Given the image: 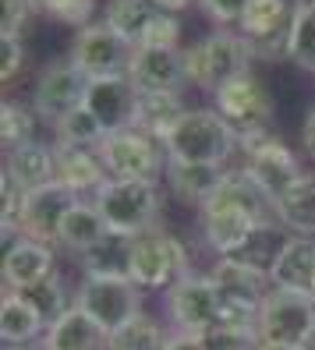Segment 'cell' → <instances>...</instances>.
<instances>
[{
	"label": "cell",
	"instance_id": "cell-1",
	"mask_svg": "<svg viewBox=\"0 0 315 350\" xmlns=\"http://www.w3.org/2000/svg\"><path fill=\"white\" fill-rule=\"evenodd\" d=\"M273 219V202L241 167L227 170L216 195L199 205V230L216 258L238 255L259 223Z\"/></svg>",
	"mask_w": 315,
	"mask_h": 350
},
{
	"label": "cell",
	"instance_id": "cell-2",
	"mask_svg": "<svg viewBox=\"0 0 315 350\" xmlns=\"http://www.w3.org/2000/svg\"><path fill=\"white\" fill-rule=\"evenodd\" d=\"M163 149L177 163H209L227 167L234 152H241V135L220 117L216 107H188L177 128L166 135Z\"/></svg>",
	"mask_w": 315,
	"mask_h": 350
},
{
	"label": "cell",
	"instance_id": "cell-3",
	"mask_svg": "<svg viewBox=\"0 0 315 350\" xmlns=\"http://www.w3.org/2000/svg\"><path fill=\"white\" fill-rule=\"evenodd\" d=\"M96 209L110 223L117 234H145L156 230L160 213H163V188L160 180H142V177H110L103 188L92 195Z\"/></svg>",
	"mask_w": 315,
	"mask_h": 350
},
{
	"label": "cell",
	"instance_id": "cell-4",
	"mask_svg": "<svg viewBox=\"0 0 315 350\" xmlns=\"http://www.w3.org/2000/svg\"><path fill=\"white\" fill-rule=\"evenodd\" d=\"M251 50L244 43L241 32H230V29H216L202 36L199 43H192L184 50V68H188V85L205 89V92H216L220 85H227L230 78H238L244 71H251Z\"/></svg>",
	"mask_w": 315,
	"mask_h": 350
},
{
	"label": "cell",
	"instance_id": "cell-5",
	"mask_svg": "<svg viewBox=\"0 0 315 350\" xmlns=\"http://www.w3.org/2000/svg\"><path fill=\"white\" fill-rule=\"evenodd\" d=\"M241 152H244L241 170L266 191L269 202H277L280 195H287L294 184L305 177L298 152H294L284 138L269 135V131L241 138Z\"/></svg>",
	"mask_w": 315,
	"mask_h": 350
},
{
	"label": "cell",
	"instance_id": "cell-6",
	"mask_svg": "<svg viewBox=\"0 0 315 350\" xmlns=\"http://www.w3.org/2000/svg\"><path fill=\"white\" fill-rule=\"evenodd\" d=\"M188 273H192V258H188L184 241L160 230V226L135 237L131 280L142 286V291H171V286Z\"/></svg>",
	"mask_w": 315,
	"mask_h": 350
},
{
	"label": "cell",
	"instance_id": "cell-7",
	"mask_svg": "<svg viewBox=\"0 0 315 350\" xmlns=\"http://www.w3.org/2000/svg\"><path fill=\"white\" fill-rule=\"evenodd\" d=\"M163 304H166V319L177 333H209L216 329L223 319V294L213 283V276H199L188 273L181 276L171 291H163Z\"/></svg>",
	"mask_w": 315,
	"mask_h": 350
},
{
	"label": "cell",
	"instance_id": "cell-8",
	"mask_svg": "<svg viewBox=\"0 0 315 350\" xmlns=\"http://www.w3.org/2000/svg\"><path fill=\"white\" fill-rule=\"evenodd\" d=\"M99 159L110 177H142V180H160L166 174V156L163 142L145 135L142 128H121L110 131L99 142Z\"/></svg>",
	"mask_w": 315,
	"mask_h": 350
},
{
	"label": "cell",
	"instance_id": "cell-9",
	"mask_svg": "<svg viewBox=\"0 0 315 350\" xmlns=\"http://www.w3.org/2000/svg\"><path fill=\"white\" fill-rule=\"evenodd\" d=\"M259 340L266 343H312L315 340V297L273 286L259 308Z\"/></svg>",
	"mask_w": 315,
	"mask_h": 350
},
{
	"label": "cell",
	"instance_id": "cell-10",
	"mask_svg": "<svg viewBox=\"0 0 315 350\" xmlns=\"http://www.w3.org/2000/svg\"><path fill=\"white\" fill-rule=\"evenodd\" d=\"M290 25H294L290 0H248L238 32L244 36L255 60H280L290 50Z\"/></svg>",
	"mask_w": 315,
	"mask_h": 350
},
{
	"label": "cell",
	"instance_id": "cell-11",
	"mask_svg": "<svg viewBox=\"0 0 315 350\" xmlns=\"http://www.w3.org/2000/svg\"><path fill=\"white\" fill-rule=\"evenodd\" d=\"M213 99H216L220 117H223L241 138L269 131V120H273V96L266 92V85H262V81L251 75V71H244V75H238V78H230L227 85H220V89L213 92Z\"/></svg>",
	"mask_w": 315,
	"mask_h": 350
},
{
	"label": "cell",
	"instance_id": "cell-12",
	"mask_svg": "<svg viewBox=\"0 0 315 350\" xmlns=\"http://www.w3.org/2000/svg\"><path fill=\"white\" fill-rule=\"evenodd\" d=\"M142 286L135 280H103V276H81L75 304L81 312H89L107 333L121 329L128 319L142 312Z\"/></svg>",
	"mask_w": 315,
	"mask_h": 350
},
{
	"label": "cell",
	"instance_id": "cell-13",
	"mask_svg": "<svg viewBox=\"0 0 315 350\" xmlns=\"http://www.w3.org/2000/svg\"><path fill=\"white\" fill-rule=\"evenodd\" d=\"M135 46L124 36H117L107 22H92L86 29H78L71 43V60L86 78H114L128 75Z\"/></svg>",
	"mask_w": 315,
	"mask_h": 350
},
{
	"label": "cell",
	"instance_id": "cell-14",
	"mask_svg": "<svg viewBox=\"0 0 315 350\" xmlns=\"http://www.w3.org/2000/svg\"><path fill=\"white\" fill-rule=\"evenodd\" d=\"M86 89H89V78L75 68L71 57L68 60H50L36 78L32 110L39 113V120L60 124L68 113H75L81 103H86Z\"/></svg>",
	"mask_w": 315,
	"mask_h": 350
},
{
	"label": "cell",
	"instance_id": "cell-15",
	"mask_svg": "<svg viewBox=\"0 0 315 350\" xmlns=\"http://www.w3.org/2000/svg\"><path fill=\"white\" fill-rule=\"evenodd\" d=\"M78 198L81 195L64 188L60 180H50V184H43V188L29 191L25 209H22V216H18V230H22V237L43 241V244H53V248H57V230H60L68 209Z\"/></svg>",
	"mask_w": 315,
	"mask_h": 350
},
{
	"label": "cell",
	"instance_id": "cell-16",
	"mask_svg": "<svg viewBox=\"0 0 315 350\" xmlns=\"http://www.w3.org/2000/svg\"><path fill=\"white\" fill-rule=\"evenodd\" d=\"M128 78L138 92H181L188 85L181 46H135Z\"/></svg>",
	"mask_w": 315,
	"mask_h": 350
},
{
	"label": "cell",
	"instance_id": "cell-17",
	"mask_svg": "<svg viewBox=\"0 0 315 350\" xmlns=\"http://www.w3.org/2000/svg\"><path fill=\"white\" fill-rule=\"evenodd\" d=\"M4 291H32L43 280L57 276V252L53 244L32 241V237H18L11 248H4Z\"/></svg>",
	"mask_w": 315,
	"mask_h": 350
},
{
	"label": "cell",
	"instance_id": "cell-18",
	"mask_svg": "<svg viewBox=\"0 0 315 350\" xmlns=\"http://www.w3.org/2000/svg\"><path fill=\"white\" fill-rule=\"evenodd\" d=\"M86 107L103 120V128H107V131L131 128V124H135V110H138V89L131 85L128 75L89 78Z\"/></svg>",
	"mask_w": 315,
	"mask_h": 350
},
{
	"label": "cell",
	"instance_id": "cell-19",
	"mask_svg": "<svg viewBox=\"0 0 315 350\" xmlns=\"http://www.w3.org/2000/svg\"><path fill=\"white\" fill-rule=\"evenodd\" d=\"M43 347L47 350H110V333L89 312L71 304L57 322L47 325Z\"/></svg>",
	"mask_w": 315,
	"mask_h": 350
},
{
	"label": "cell",
	"instance_id": "cell-20",
	"mask_svg": "<svg viewBox=\"0 0 315 350\" xmlns=\"http://www.w3.org/2000/svg\"><path fill=\"white\" fill-rule=\"evenodd\" d=\"M47 336V319L25 291H4L0 297V340L8 347H25Z\"/></svg>",
	"mask_w": 315,
	"mask_h": 350
},
{
	"label": "cell",
	"instance_id": "cell-21",
	"mask_svg": "<svg viewBox=\"0 0 315 350\" xmlns=\"http://www.w3.org/2000/svg\"><path fill=\"white\" fill-rule=\"evenodd\" d=\"M269 280H273V286H280V291L312 294V283H315V234H290L277 265H273Z\"/></svg>",
	"mask_w": 315,
	"mask_h": 350
},
{
	"label": "cell",
	"instance_id": "cell-22",
	"mask_svg": "<svg viewBox=\"0 0 315 350\" xmlns=\"http://www.w3.org/2000/svg\"><path fill=\"white\" fill-rule=\"evenodd\" d=\"M57 180L64 184V188H71L75 195H96L103 184L110 180L107 167H103V159L96 149H78V146H57Z\"/></svg>",
	"mask_w": 315,
	"mask_h": 350
},
{
	"label": "cell",
	"instance_id": "cell-23",
	"mask_svg": "<svg viewBox=\"0 0 315 350\" xmlns=\"http://www.w3.org/2000/svg\"><path fill=\"white\" fill-rule=\"evenodd\" d=\"M209 276H213V283L220 286V294L230 297V301H244L251 308H262V301L269 297L273 291V280L259 269H251V265L238 262V258H216L213 269H209Z\"/></svg>",
	"mask_w": 315,
	"mask_h": 350
},
{
	"label": "cell",
	"instance_id": "cell-24",
	"mask_svg": "<svg viewBox=\"0 0 315 350\" xmlns=\"http://www.w3.org/2000/svg\"><path fill=\"white\" fill-rule=\"evenodd\" d=\"M131 248H135V234H117V230H110L103 241H96L89 252L78 255L81 276L131 280Z\"/></svg>",
	"mask_w": 315,
	"mask_h": 350
},
{
	"label": "cell",
	"instance_id": "cell-25",
	"mask_svg": "<svg viewBox=\"0 0 315 350\" xmlns=\"http://www.w3.org/2000/svg\"><path fill=\"white\" fill-rule=\"evenodd\" d=\"M110 234V223L103 219V213L96 209V202L89 198H78L64 223H60V230H57V248L60 252H71V255H81V252H89L96 241H103Z\"/></svg>",
	"mask_w": 315,
	"mask_h": 350
},
{
	"label": "cell",
	"instance_id": "cell-26",
	"mask_svg": "<svg viewBox=\"0 0 315 350\" xmlns=\"http://www.w3.org/2000/svg\"><path fill=\"white\" fill-rule=\"evenodd\" d=\"M223 174H227V167H209V163H177V159H171V163H166L163 180H166V188H171L181 202L205 205L209 198L216 195Z\"/></svg>",
	"mask_w": 315,
	"mask_h": 350
},
{
	"label": "cell",
	"instance_id": "cell-27",
	"mask_svg": "<svg viewBox=\"0 0 315 350\" xmlns=\"http://www.w3.org/2000/svg\"><path fill=\"white\" fill-rule=\"evenodd\" d=\"M4 170L18 177L25 191H36L57 180V149L47 146V142H25V146L4 152Z\"/></svg>",
	"mask_w": 315,
	"mask_h": 350
},
{
	"label": "cell",
	"instance_id": "cell-28",
	"mask_svg": "<svg viewBox=\"0 0 315 350\" xmlns=\"http://www.w3.org/2000/svg\"><path fill=\"white\" fill-rule=\"evenodd\" d=\"M188 113L181 92H138V110H135V124L131 128H142L145 135H153L160 142H166L177 128V120Z\"/></svg>",
	"mask_w": 315,
	"mask_h": 350
},
{
	"label": "cell",
	"instance_id": "cell-29",
	"mask_svg": "<svg viewBox=\"0 0 315 350\" xmlns=\"http://www.w3.org/2000/svg\"><path fill=\"white\" fill-rule=\"evenodd\" d=\"M273 216L290 234H315V174L305 170V177L287 195L273 202Z\"/></svg>",
	"mask_w": 315,
	"mask_h": 350
},
{
	"label": "cell",
	"instance_id": "cell-30",
	"mask_svg": "<svg viewBox=\"0 0 315 350\" xmlns=\"http://www.w3.org/2000/svg\"><path fill=\"white\" fill-rule=\"evenodd\" d=\"M287 241H290V230H287V226H280L277 216H273V219L259 223L255 230H251V237L244 241V248L238 255H230V258H238V262H244V265H251V269H259V273L269 276Z\"/></svg>",
	"mask_w": 315,
	"mask_h": 350
},
{
	"label": "cell",
	"instance_id": "cell-31",
	"mask_svg": "<svg viewBox=\"0 0 315 350\" xmlns=\"http://www.w3.org/2000/svg\"><path fill=\"white\" fill-rule=\"evenodd\" d=\"M163 8H156L153 0H110L107 11H103V22H107L117 36H124L131 46H142L145 32H149L153 18Z\"/></svg>",
	"mask_w": 315,
	"mask_h": 350
},
{
	"label": "cell",
	"instance_id": "cell-32",
	"mask_svg": "<svg viewBox=\"0 0 315 350\" xmlns=\"http://www.w3.org/2000/svg\"><path fill=\"white\" fill-rule=\"evenodd\" d=\"M166 340H171L166 325L149 312H138L110 333V350H166Z\"/></svg>",
	"mask_w": 315,
	"mask_h": 350
},
{
	"label": "cell",
	"instance_id": "cell-33",
	"mask_svg": "<svg viewBox=\"0 0 315 350\" xmlns=\"http://www.w3.org/2000/svg\"><path fill=\"white\" fill-rule=\"evenodd\" d=\"M53 131H57V138H53L57 146H78V149H99V142L110 135L86 103H81L75 113H68L60 124H53Z\"/></svg>",
	"mask_w": 315,
	"mask_h": 350
},
{
	"label": "cell",
	"instance_id": "cell-34",
	"mask_svg": "<svg viewBox=\"0 0 315 350\" xmlns=\"http://www.w3.org/2000/svg\"><path fill=\"white\" fill-rule=\"evenodd\" d=\"M287 60L301 71L315 75V8L294 4V25H290V50Z\"/></svg>",
	"mask_w": 315,
	"mask_h": 350
},
{
	"label": "cell",
	"instance_id": "cell-35",
	"mask_svg": "<svg viewBox=\"0 0 315 350\" xmlns=\"http://www.w3.org/2000/svg\"><path fill=\"white\" fill-rule=\"evenodd\" d=\"M36 120H39L36 110L22 107L14 99H4V107H0V142H4V152L25 146V142H36Z\"/></svg>",
	"mask_w": 315,
	"mask_h": 350
},
{
	"label": "cell",
	"instance_id": "cell-36",
	"mask_svg": "<svg viewBox=\"0 0 315 350\" xmlns=\"http://www.w3.org/2000/svg\"><path fill=\"white\" fill-rule=\"evenodd\" d=\"M96 4H99V0H32V8L39 14H50V18H57V22L75 25V29L92 25Z\"/></svg>",
	"mask_w": 315,
	"mask_h": 350
},
{
	"label": "cell",
	"instance_id": "cell-37",
	"mask_svg": "<svg viewBox=\"0 0 315 350\" xmlns=\"http://www.w3.org/2000/svg\"><path fill=\"white\" fill-rule=\"evenodd\" d=\"M25 294L36 301L39 312H43L47 325H50V322H57V319H60V315H64L68 308L75 304V294H68V291H64V283H60V276L43 280L39 286H32V291H25Z\"/></svg>",
	"mask_w": 315,
	"mask_h": 350
},
{
	"label": "cell",
	"instance_id": "cell-38",
	"mask_svg": "<svg viewBox=\"0 0 315 350\" xmlns=\"http://www.w3.org/2000/svg\"><path fill=\"white\" fill-rule=\"evenodd\" d=\"M25 198H29V191L18 184V177H11L8 170L0 174V226H18Z\"/></svg>",
	"mask_w": 315,
	"mask_h": 350
},
{
	"label": "cell",
	"instance_id": "cell-39",
	"mask_svg": "<svg viewBox=\"0 0 315 350\" xmlns=\"http://www.w3.org/2000/svg\"><path fill=\"white\" fill-rule=\"evenodd\" d=\"M181 32H184L181 18L174 11H160L153 18L149 32H145V39H142V46H181Z\"/></svg>",
	"mask_w": 315,
	"mask_h": 350
},
{
	"label": "cell",
	"instance_id": "cell-40",
	"mask_svg": "<svg viewBox=\"0 0 315 350\" xmlns=\"http://www.w3.org/2000/svg\"><path fill=\"white\" fill-rule=\"evenodd\" d=\"M259 333H248V329H209L205 333V347L209 350H259Z\"/></svg>",
	"mask_w": 315,
	"mask_h": 350
},
{
	"label": "cell",
	"instance_id": "cell-41",
	"mask_svg": "<svg viewBox=\"0 0 315 350\" xmlns=\"http://www.w3.org/2000/svg\"><path fill=\"white\" fill-rule=\"evenodd\" d=\"M32 0H4V11H0V39H22V29L32 14Z\"/></svg>",
	"mask_w": 315,
	"mask_h": 350
},
{
	"label": "cell",
	"instance_id": "cell-42",
	"mask_svg": "<svg viewBox=\"0 0 315 350\" xmlns=\"http://www.w3.org/2000/svg\"><path fill=\"white\" fill-rule=\"evenodd\" d=\"M199 8L205 11L209 22H216L220 29H230V25L241 22L248 0H199Z\"/></svg>",
	"mask_w": 315,
	"mask_h": 350
},
{
	"label": "cell",
	"instance_id": "cell-43",
	"mask_svg": "<svg viewBox=\"0 0 315 350\" xmlns=\"http://www.w3.org/2000/svg\"><path fill=\"white\" fill-rule=\"evenodd\" d=\"M0 53H4V64H0V81H4V85H11V81L22 75V68H25L22 39H0Z\"/></svg>",
	"mask_w": 315,
	"mask_h": 350
},
{
	"label": "cell",
	"instance_id": "cell-44",
	"mask_svg": "<svg viewBox=\"0 0 315 350\" xmlns=\"http://www.w3.org/2000/svg\"><path fill=\"white\" fill-rule=\"evenodd\" d=\"M166 350H209L205 347V336L202 333H171V340H166Z\"/></svg>",
	"mask_w": 315,
	"mask_h": 350
},
{
	"label": "cell",
	"instance_id": "cell-45",
	"mask_svg": "<svg viewBox=\"0 0 315 350\" xmlns=\"http://www.w3.org/2000/svg\"><path fill=\"white\" fill-rule=\"evenodd\" d=\"M301 149L315 159V103L308 107V113H305V120H301Z\"/></svg>",
	"mask_w": 315,
	"mask_h": 350
},
{
	"label": "cell",
	"instance_id": "cell-46",
	"mask_svg": "<svg viewBox=\"0 0 315 350\" xmlns=\"http://www.w3.org/2000/svg\"><path fill=\"white\" fill-rule=\"evenodd\" d=\"M156 8H163V11H174V14H181L188 4H195V0H153Z\"/></svg>",
	"mask_w": 315,
	"mask_h": 350
},
{
	"label": "cell",
	"instance_id": "cell-47",
	"mask_svg": "<svg viewBox=\"0 0 315 350\" xmlns=\"http://www.w3.org/2000/svg\"><path fill=\"white\" fill-rule=\"evenodd\" d=\"M259 350H312V343H259Z\"/></svg>",
	"mask_w": 315,
	"mask_h": 350
},
{
	"label": "cell",
	"instance_id": "cell-48",
	"mask_svg": "<svg viewBox=\"0 0 315 350\" xmlns=\"http://www.w3.org/2000/svg\"><path fill=\"white\" fill-rule=\"evenodd\" d=\"M4 350H32V347H4ZM39 350H43V347H39Z\"/></svg>",
	"mask_w": 315,
	"mask_h": 350
},
{
	"label": "cell",
	"instance_id": "cell-49",
	"mask_svg": "<svg viewBox=\"0 0 315 350\" xmlns=\"http://www.w3.org/2000/svg\"><path fill=\"white\" fill-rule=\"evenodd\" d=\"M298 4H308V8H315V0H298Z\"/></svg>",
	"mask_w": 315,
	"mask_h": 350
},
{
	"label": "cell",
	"instance_id": "cell-50",
	"mask_svg": "<svg viewBox=\"0 0 315 350\" xmlns=\"http://www.w3.org/2000/svg\"><path fill=\"white\" fill-rule=\"evenodd\" d=\"M312 297H315V283H312Z\"/></svg>",
	"mask_w": 315,
	"mask_h": 350
},
{
	"label": "cell",
	"instance_id": "cell-51",
	"mask_svg": "<svg viewBox=\"0 0 315 350\" xmlns=\"http://www.w3.org/2000/svg\"><path fill=\"white\" fill-rule=\"evenodd\" d=\"M39 347H43V343H39ZM43 350H47V347H43Z\"/></svg>",
	"mask_w": 315,
	"mask_h": 350
},
{
	"label": "cell",
	"instance_id": "cell-52",
	"mask_svg": "<svg viewBox=\"0 0 315 350\" xmlns=\"http://www.w3.org/2000/svg\"><path fill=\"white\" fill-rule=\"evenodd\" d=\"M312 347H315V340H312Z\"/></svg>",
	"mask_w": 315,
	"mask_h": 350
},
{
	"label": "cell",
	"instance_id": "cell-53",
	"mask_svg": "<svg viewBox=\"0 0 315 350\" xmlns=\"http://www.w3.org/2000/svg\"><path fill=\"white\" fill-rule=\"evenodd\" d=\"M312 350H315V347H312Z\"/></svg>",
	"mask_w": 315,
	"mask_h": 350
}]
</instances>
